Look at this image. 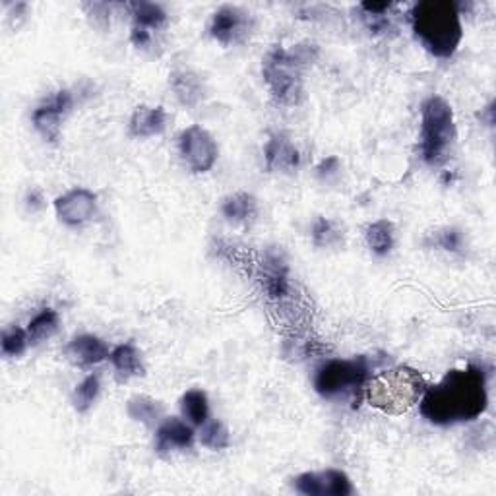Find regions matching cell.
I'll list each match as a JSON object with an SVG mask.
<instances>
[{
    "instance_id": "cell-24",
    "label": "cell",
    "mask_w": 496,
    "mask_h": 496,
    "mask_svg": "<svg viewBox=\"0 0 496 496\" xmlns=\"http://www.w3.org/2000/svg\"><path fill=\"white\" fill-rule=\"evenodd\" d=\"M200 442L202 446L210 448V450H223L231 444L229 438V430L223 425L221 421L217 419H208L202 425V432H200Z\"/></svg>"
},
{
    "instance_id": "cell-25",
    "label": "cell",
    "mask_w": 496,
    "mask_h": 496,
    "mask_svg": "<svg viewBox=\"0 0 496 496\" xmlns=\"http://www.w3.org/2000/svg\"><path fill=\"white\" fill-rule=\"evenodd\" d=\"M97 394H99V378L96 375L86 376L76 386L74 394H72V403H74V409L80 411V413L88 411L93 406V401L97 399Z\"/></svg>"
},
{
    "instance_id": "cell-19",
    "label": "cell",
    "mask_w": 496,
    "mask_h": 496,
    "mask_svg": "<svg viewBox=\"0 0 496 496\" xmlns=\"http://www.w3.org/2000/svg\"><path fill=\"white\" fill-rule=\"evenodd\" d=\"M367 244L376 256H386L394 248V225L388 220H378L368 225Z\"/></svg>"
},
{
    "instance_id": "cell-28",
    "label": "cell",
    "mask_w": 496,
    "mask_h": 496,
    "mask_svg": "<svg viewBox=\"0 0 496 496\" xmlns=\"http://www.w3.org/2000/svg\"><path fill=\"white\" fill-rule=\"evenodd\" d=\"M461 243H463V236L458 229H444L437 235V244L444 248V251L456 252L461 248Z\"/></svg>"
},
{
    "instance_id": "cell-15",
    "label": "cell",
    "mask_w": 496,
    "mask_h": 496,
    "mask_svg": "<svg viewBox=\"0 0 496 496\" xmlns=\"http://www.w3.org/2000/svg\"><path fill=\"white\" fill-rule=\"evenodd\" d=\"M167 127V111L163 107H148L140 105L130 117V134L134 138H150L158 136Z\"/></svg>"
},
{
    "instance_id": "cell-27",
    "label": "cell",
    "mask_w": 496,
    "mask_h": 496,
    "mask_svg": "<svg viewBox=\"0 0 496 496\" xmlns=\"http://www.w3.org/2000/svg\"><path fill=\"white\" fill-rule=\"evenodd\" d=\"M313 241L316 246H334L341 241V233L332 220L320 217L313 227Z\"/></svg>"
},
{
    "instance_id": "cell-30",
    "label": "cell",
    "mask_w": 496,
    "mask_h": 496,
    "mask_svg": "<svg viewBox=\"0 0 496 496\" xmlns=\"http://www.w3.org/2000/svg\"><path fill=\"white\" fill-rule=\"evenodd\" d=\"M360 8H363L367 14H375V16H378V14H384V12H386V10L390 8V3H382V4L363 3V4H360Z\"/></svg>"
},
{
    "instance_id": "cell-21",
    "label": "cell",
    "mask_w": 496,
    "mask_h": 496,
    "mask_svg": "<svg viewBox=\"0 0 496 496\" xmlns=\"http://www.w3.org/2000/svg\"><path fill=\"white\" fill-rule=\"evenodd\" d=\"M58 314L57 310L53 308H43L39 314H35L31 318V322L27 326V336H29V344H39L47 337L53 336L58 329Z\"/></svg>"
},
{
    "instance_id": "cell-9",
    "label": "cell",
    "mask_w": 496,
    "mask_h": 496,
    "mask_svg": "<svg viewBox=\"0 0 496 496\" xmlns=\"http://www.w3.org/2000/svg\"><path fill=\"white\" fill-rule=\"evenodd\" d=\"M72 105H74V99H72V93L68 89L57 91L53 97H50L43 105H39L34 111V127L35 130L49 142H57L60 134V124L65 119Z\"/></svg>"
},
{
    "instance_id": "cell-3",
    "label": "cell",
    "mask_w": 496,
    "mask_h": 496,
    "mask_svg": "<svg viewBox=\"0 0 496 496\" xmlns=\"http://www.w3.org/2000/svg\"><path fill=\"white\" fill-rule=\"evenodd\" d=\"M413 31L434 57L448 58L461 41L458 6L452 0H422L411 12Z\"/></svg>"
},
{
    "instance_id": "cell-17",
    "label": "cell",
    "mask_w": 496,
    "mask_h": 496,
    "mask_svg": "<svg viewBox=\"0 0 496 496\" xmlns=\"http://www.w3.org/2000/svg\"><path fill=\"white\" fill-rule=\"evenodd\" d=\"M221 213L233 223L252 221L258 215V202L252 194L235 192L223 200Z\"/></svg>"
},
{
    "instance_id": "cell-29",
    "label": "cell",
    "mask_w": 496,
    "mask_h": 496,
    "mask_svg": "<svg viewBox=\"0 0 496 496\" xmlns=\"http://www.w3.org/2000/svg\"><path fill=\"white\" fill-rule=\"evenodd\" d=\"M130 39H132V43L136 45V47H146L150 41H151V34L146 29H142V27H134L132 26V34H130Z\"/></svg>"
},
{
    "instance_id": "cell-14",
    "label": "cell",
    "mask_w": 496,
    "mask_h": 496,
    "mask_svg": "<svg viewBox=\"0 0 496 496\" xmlns=\"http://www.w3.org/2000/svg\"><path fill=\"white\" fill-rule=\"evenodd\" d=\"M155 437H158L155 450L159 453H165L174 448H190L194 440V430L186 425L184 421L171 417L161 422L158 427V432H155Z\"/></svg>"
},
{
    "instance_id": "cell-1",
    "label": "cell",
    "mask_w": 496,
    "mask_h": 496,
    "mask_svg": "<svg viewBox=\"0 0 496 496\" xmlns=\"http://www.w3.org/2000/svg\"><path fill=\"white\" fill-rule=\"evenodd\" d=\"M487 403V375L481 367L468 365L450 370L437 386L425 388L419 409L434 425H456L477 419Z\"/></svg>"
},
{
    "instance_id": "cell-16",
    "label": "cell",
    "mask_w": 496,
    "mask_h": 496,
    "mask_svg": "<svg viewBox=\"0 0 496 496\" xmlns=\"http://www.w3.org/2000/svg\"><path fill=\"white\" fill-rule=\"evenodd\" d=\"M171 88L186 107H196L204 97L202 80L190 70H174L171 74Z\"/></svg>"
},
{
    "instance_id": "cell-13",
    "label": "cell",
    "mask_w": 496,
    "mask_h": 496,
    "mask_svg": "<svg viewBox=\"0 0 496 496\" xmlns=\"http://www.w3.org/2000/svg\"><path fill=\"white\" fill-rule=\"evenodd\" d=\"M66 355L78 365H97L101 360H105L111 353L105 341L97 336L84 334L78 336L66 345Z\"/></svg>"
},
{
    "instance_id": "cell-5",
    "label": "cell",
    "mask_w": 496,
    "mask_h": 496,
    "mask_svg": "<svg viewBox=\"0 0 496 496\" xmlns=\"http://www.w3.org/2000/svg\"><path fill=\"white\" fill-rule=\"evenodd\" d=\"M456 138L453 112L450 103L440 96H430L421 105V158L429 165H437Z\"/></svg>"
},
{
    "instance_id": "cell-22",
    "label": "cell",
    "mask_w": 496,
    "mask_h": 496,
    "mask_svg": "<svg viewBox=\"0 0 496 496\" xmlns=\"http://www.w3.org/2000/svg\"><path fill=\"white\" fill-rule=\"evenodd\" d=\"M134 27H142L151 34V29H158L167 19V12L155 3H134L132 4Z\"/></svg>"
},
{
    "instance_id": "cell-23",
    "label": "cell",
    "mask_w": 496,
    "mask_h": 496,
    "mask_svg": "<svg viewBox=\"0 0 496 496\" xmlns=\"http://www.w3.org/2000/svg\"><path fill=\"white\" fill-rule=\"evenodd\" d=\"M128 415L134 421L146 422V425H153L163 417V406L159 401H155L148 396H136L128 401L127 406Z\"/></svg>"
},
{
    "instance_id": "cell-4",
    "label": "cell",
    "mask_w": 496,
    "mask_h": 496,
    "mask_svg": "<svg viewBox=\"0 0 496 496\" xmlns=\"http://www.w3.org/2000/svg\"><path fill=\"white\" fill-rule=\"evenodd\" d=\"M425 391V380L417 370L409 367H398L384 370L368 382L367 396L370 406L390 415H399L415 406Z\"/></svg>"
},
{
    "instance_id": "cell-18",
    "label": "cell",
    "mask_w": 496,
    "mask_h": 496,
    "mask_svg": "<svg viewBox=\"0 0 496 496\" xmlns=\"http://www.w3.org/2000/svg\"><path fill=\"white\" fill-rule=\"evenodd\" d=\"M111 363L115 367V370L122 378H130V376H138L142 375V363H140V353L138 349L134 347L132 344H120L115 349L111 351Z\"/></svg>"
},
{
    "instance_id": "cell-12",
    "label": "cell",
    "mask_w": 496,
    "mask_h": 496,
    "mask_svg": "<svg viewBox=\"0 0 496 496\" xmlns=\"http://www.w3.org/2000/svg\"><path fill=\"white\" fill-rule=\"evenodd\" d=\"M264 158L266 167L270 171H293L295 167H298V161H301L298 150L285 134H274V136L267 140Z\"/></svg>"
},
{
    "instance_id": "cell-8",
    "label": "cell",
    "mask_w": 496,
    "mask_h": 496,
    "mask_svg": "<svg viewBox=\"0 0 496 496\" xmlns=\"http://www.w3.org/2000/svg\"><path fill=\"white\" fill-rule=\"evenodd\" d=\"M293 487L305 496H351L355 492L347 475L339 469L301 473L293 479Z\"/></svg>"
},
{
    "instance_id": "cell-7",
    "label": "cell",
    "mask_w": 496,
    "mask_h": 496,
    "mask_svg": "<svg viewBox=\"0 0 496 496\" xmlns=\"http://www.w3.org/2000/svg\"><path fill=\"white\" fill-rule=\"evenodd\" d=\"M179 151L184 163L194 173L210 171L217 161V143L212 134L194 124V127L184 128L179 136Z\"/></svg>"
},
{
    "instance_id": "cell-6",
    "label": "cell",
    "mask_w": 496,
    "mask_h": 496,
    "mask_svg": "<svg viewBox=\"0 0 496 496\" xmlns=\"http://www.w3.org/2000/svg\"><path fill=\"white\" fill-rule=\"evenodd\" d=\"M368 360L357 359H332L316 370L314 388L322 398H337L357 391L368 380Z\"/></svg>"
},
{
    "instance_id": "cell-11",
    "label": "cell",
    "mask_w": 496,
    "mask_h": 496,
    "mask_svg": "<svg viewBox=\"0 0 496 496\" xmlns=\"http://www.w3.org/2000/svg\"><path fill=\"white\" fill-rule=\"evenodd\" d=\"M248 16L244 10L225 4L212 18L210 31L212 35L223 45H231L246 35L248 31Z\"/></svg>"
},
{
    "instance_id": "cell-20",
    "label": "cell",
    "mask_w": 496,
    "mask_h": 496,
    "mask_svg": "<svg viewBox=\"0 0 496 496\" xmlns=\"http://www.w3.org/2000/svg\"><path fill=\"white\" fill-rule=\"evenodd\" d=\"M181 411L182 415L189 419L192 425L202 427L210 415L208 407V396L202 390H189L181 398Z\"/></svg>"
},
{
    "instance_id": "cell-26",
    "label": "cell",
    "mask_w": 496,
    "mask_h": 496,
    "mask_svg": "<svg viewBox=\"0 0 496 496\" xmlns=\"http://www.w3.org/2000/svg\"><path fill=\"white\" fill-rule=\"evenodd\" d=\"M29 344V336H27V329L22 328H10L3 334V353L6 357H18L22 355L26 347Z\"/></svg>"
},
{
    "instance_id": "cell-10",
    "label": "cell",
    "mask_w": 496,
    "mask_h": 496,
    "mask_svg": "<svg viewBox=\"0 0 496 496\" xmlns=\"http://www.w3.org/2000/svg\"><path fill=\"white\" fill-rule=\"evenodd\" d=\"M96 210L97 196L88 189H72L55 200L57 217L62 223L70 227H78L89 221Z\"/></svg>"
},
{
    "instance_id": "cell-2",
    "label": "cell",
    "mask_w": 496,
    "mask_h": 496,
    "mask_svg": "<svg viewBox=\"0 0 496 496\" xmlns=\"http://www.w3.org/2000/svg\"><path fill=\"white\" fill-rule=\"evenodd\" d=\"M318 49L313 43H298L293 49L275 45L262 62V76L272 96L282 105L293 107L303 99V66L313 62Z\"/></svg>"
}]
</instances>
